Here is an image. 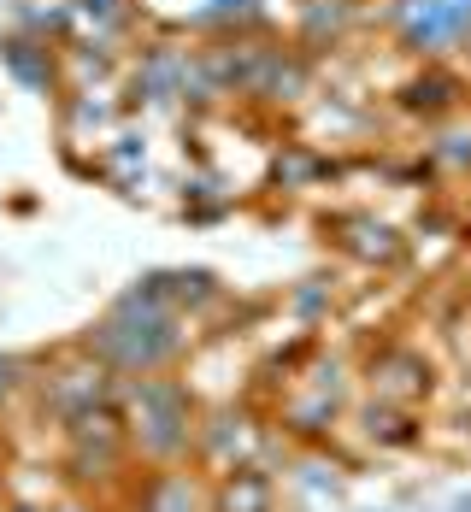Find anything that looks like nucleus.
<instances>
[{
  "mask_svg": "<svg viewBox=\"0 0 471 512\" xmlns=\"http://www.w3.org/2000/svg\"><path fill=\"white\" fill-rule=\"evenodd\" d=\"M83 354H95L112 377H159L177 371L189 348H195V324L183 312H171L165 301H154L142 283H130L112 307L77 336Z\"/></svg>",
  "mask_w": 471,
  "mask_h": 512,
  "instance_id": "1",
  "label": "nucleus"
},
{
  "mask_svg": "<svg viewBox=\"0 0 471 512\" xmlns=\"http://www.w3.org/2000/svg\"><path fill=\"white\" fill-rule=\"evenodd\" d=\"M118 418L136 465H183L195 460V424H201V395L189 389L183 371L159 377H118Z\"/></svg>",
  "mask_w": 471,
  "mask_h": 512,
  "instance_id": "2",
  "label": "nucleus"
},
{
  "mask_svg": "<svg viewBox=\"0 0 471 512\" xmlns=\"http://www.w3.org/2000/svg\"><path fill=\"white\" fill-rule=\"evenodd\" d=\"M59 489H83V495H101V501H118V489L130 483V442H124V418L118 407H95L77 412L59 424Z\"/></svg>",
  "mask_w": 471,
  "mask_h": 512,
  "instance_id": "3",
  "label": "nucleus"
},
{
  "mask_svg": "<svg viewBox=\"0 0 471 512\" xmlns=\"http://www.w3.org/2000/svg\"><path fill=\"white\" fill-rule=\"evenodd\" d=\"M371 30L413 65H454L471 53V0H383Z\"/></svg>",
  "mask_w": 471,
  "mask_h": 512,
  "instance_id": "4",
  "label": "nucleus"
},
{
  "mask_svg": "<svg viewBox=\"0 0 471 512\" xmlns=\"http://www.w3.org/2000/svg\"><path fill=\"white\" fill-rule=\"evenodd\" d=\"M24 407L36 412L42 424L59 430V424H65V418H77V412L118 407V377H112L95 354H83L77 342H65V348L42 354L36 383H30V401H24Z\"/></svg>",
  "mask_w": 471,
  "mask_h": 512,
  "instance_id": "5",
  "label": "nucleus"
},
{
  "mask_svg": "<svg viewBox=\"0 0 471 512\" xmlns=\"http://www.w3.org/2000/svg\"><path fill=\"white\" fill-rule=\"evenodd\" d=\"M277 442V430L265 424L254 401H201V424H195V465L201 471H224L242 460H265V448Z\"/></svg>",
  "mask_w": 471,
  "mask_h": 512,
  "instance_id": "6",
  "label": "nucleus"
},
{
  "mask_svg": "<svg viewBox=\"0 0 471 512\" xmlns=\"http://www.w3.org/2000/svg\"><path fill=\"white\" fill-rule=\"evenodd\" d=\"M354 377L366 383L371 401H395V407H419L430 412V401L442 395V365L424 354V348H413V342H377L360 365H354Z\"/></svg>",
  "mask_w": 471,
  "mask_h": 512,
  "instance_id": "7",
  "label": "nucleus"
},
{
  "mask_svg": "<svg viewBox=\"0 0 471 512\" xmlns=\"http://www.w3.org/2000/svg\"><path fill=\"white\" fill-rule=\"evenodd\" d=\"M348 407H354V401H342V395H330V389H318V383L289 377L283 395L265 407V424H271L289 448H324V442H336Z\"/></svg>",
  "mask_w": 471,
  "mask_h": 512,
  "instance_id": "8",
  "label": "nucleus"
},
{
  "mask_svg": "<svg viewBox=\"0 0 471 512\" xmlns=\"http://www.w3.org/2000/svg\"><path fill=\"white\" fill-rule=\"evenodd\" d=\"M318 230H324L330 254H342L348 265H360V271H395V265L407 259V236H401L389 218L366 212V206L324 212V218H318Z\"/></svg>",
  "mask_w": 471,
  "mask_h": 512,
  "instance_id": "9",
  "label": "nucleus"
},
{
  "mask_svg": "<svg viewBox=\"0 0 471 512\" xmlns=\"http://www.w3.org/2000/svg\"><path fill=\"white\" fill-rule=\"evenodd\" d=\"M112 507L118 512H207V471H201L195 460L136 465Z\"/></svg>",
  "mask_w": 471,
  "mask_h": 512,
  "instance_id": "10",
  "label": "nucleus"
},
{
  "mask_svg": "<svg viewBox=\"0 0 471 512\" xmlns=\"http://www.w3.org/2000/svg\"><path fill=\"white\" fill-rule=\"evenodd\" d=\"M389 106L413 124H442L454 112L471 106V83L460 77V65H413L395 89H389Z\"/></svg>",
  "mask_w": 471,
  "mask_h": 512,
  "instance_id": "11",
  "label": "nucleus"
},
{
  "mask_svg": "<svg viewBox=\"0 0 471 512\" xmlns=\"http://www.w3.org/2000/svg\"><path fill=\"white\" fill-rule=\"evenodd\" d=\"M342 424L360 436L366 454H419L424 442H430V412L395 407V401H371V395L360 407H348Z\"/></svg>",
  "mask_w": 471,
  "mask_h": 512,
  "instance_id": "12",
  "label": "nucleus"
},
{
  "mask_svg": "<svg viewBox=\"0 0 471 512\" xmlns=\"http://www.w3.org/2000/svg\"><path fill=\"white\" fill-rule=\"evenodd\" d=\"M136 283L154 301H165L171 312H183L189 324H212L224 312V301H230V289L218 283V271H207V265H159V271L136 277Z\"/></svg>",
  "mask_w": 471,
  "mask_h": 512,
  "instance_id": "13",
  "label": "nucleus"
},
{
  "mask_svg": "<svg viewBox=\"0 0 471 512\" xmlns=\"http://www.w3.org/2000/svg\"><path fill=\"white\" fill-rule=\"evenodd\" d=\"M371 24V0H295V48L301 53H336L354 30Z\"/></svg>",
  "mask_w": 471,
  "mask_h": 512,
  "instance_id": "14",
  "label": "nucleus"
},
{
  "mask_svg": "<svg viewBox=\"0 0 471 512\" xmlns=\"http://www.w3.org/2000/svg\"><path fill=\"white\" fill-rule=\"evenodd\" d=\"M207 512H283V483L265 460L224 465L207 477Z\"/></svg>",
  "mask_w": 471,
  "mask_h": 512,
  "instance_id": "15",
  "label": "nucleus"
},
{
  "mask_svg": "<svg viewBox=\"0 0 471 512\" xmlns=\"http://www.w3.org/2000/svg\"><path fill=\"white\" fill-rule=\"evenodd\" d=\"M0 65H6V77H12L18 89H30V95H48V101H59V89H65L59 48H53V42H42V36L6 30V36H0Z\"/></svg>",
  "mask_w": 471,
  "mask_h": 512,
  "instance_id": "16",
  "label": "nucleus"
},
{
  "mask_svg": "<svg viewBox=\"0 0 471 512\" xmlns=\"http://www.w3.org/2000/svg\"><path fill=\"white\" fill-rule=\"evenodd\" d=\"M348 165L330 159V148L318 142H277L271 154V189L277 195H307V189H324V183H342Z\"/></svg>",
  "mask_w": 471,
  "mask_h": 512,
  "instance_id": "17",
  "label": "nucleus"
},
{
  "mask_svg": "<svg viewBox=\"0 0 471 512\" xmlns=\"http://www.w3.org/2000/svg\"><path fill=\"white\" fill-rule=\"evenodd\" d=\"M95 159H101V177H106V183H118V189L130 195V183H142V171H148V136L124 118V124H118V130L101 142V154H95Z\"/></svg>",
  "mask_w": 471,
  "mask_h": 512,
  "instance_id": "18",
  "label": "nucleus"
},
{
  "mask_svg": "<svg viewBox=\"0 0 471 512\" xmlns=\"http://www.w3.org/2000/svg\"><path fill=\"white\" fill-rule=\"evenodd\" d=\"M430 142H419V154L442 171V177H471V112H454L442 124H424Z\"/></svg>",
  "mask_w": 471,
  "mask_h": 512,
  "instance_id": "19",
  "label": "nucleus"
},
{
  "mask_svg": "<svg viewBox=\"0 0 471 512\" xmlns=\"http://www.w3.org/2000/svg\"><path fill=\"white\" fill-rule=\"evenodd\" d=\"M6 6H12V30H24V36H42L53 48H65L77 36V18L65 0H6Z\"/></svg>",
  "mask_w": 471,
  "mask_h": 512,
  "instance_id": "20",
  "label": "nucleus"
},
{
  "mask_svg": "<svg viewBox=\"0 0 471 512\" xmlns=\"http://www.w3.org/2000/svg\"><path fill=\"white\" fill-rule=\"evenodd\" d=\"M36 365H42V354H0V412H12V407L30 401Z\"/></svg>",
  "mask_w": 471,
  "mask_h": 512,
  "instance_id": "21",
  "label": "nucleus"
},
{
  "mask_svg": "<svg viewBox=\"0 0 471 512\" xmlns=\"http://www.w3.org/2000/svg\"><path fill=\"white\" fill-rule=\"evenodd\" d=\"M289 307H295V318H307V324H313V318H324V312L336 307V289H330L324 277H307V283L289 295Z\"/></svg>",
  "mask_w": 471,
  "mask_h": 512,
  "instance_id": "22",
  "label": "nucleus"
},
{
  "mask_svg": "<svg viewBox=\"0 0 471 512\" xmlns=\"http://www.w3.org/2000/svg\"><path fill=\"white\" fill-rule=\"evenodd\" d=\"M48 512H118V507L101 501V495H83V489H59L48 501Z\"/></svg>",
  "mask_w": 471,
  "mask_h": 512,
  "instance_id": "23",
  "label": "nucleus"
},
{
  "mask_svg": "<svg viewBox=\"0 0 471 512\" xmlns=\"http://www.w3.org/2000/svg\"><path fill=\"white\" fill-rule=\"evenodd\" d=\"M0 512H48V501L42 495H24V489H6L0 495Z\"/></svg>",
  "mask_w": 471,
  "mask_h": 512,
  "instance_id": "24",
  "label": "nucleus"
},
{
  "mask_svg": "<svg viewBox=\"0 0 471 512\" xmlns=\"http://www.w3.org/2000/svg\"><path fill=\"white\" fill-rule=\"evenodd\" d=\"M454 512H471V495H460V501H454Z\"/></svg>",
  "mask_w": 471,
  "mask_h": 512,
  "instance_id": "25",
  "label": "nucleus"
},
{
  "mask_svg": "<svg viewBox=\"0 0 471 512\" xmlns=\"http://www.w3.org/2000/svg\"><path fill=\"white\" fill-rule=\"evenodd\" d=\"M0 465H6V442H0ZM0 477H6V471H0Z\"/></svg>",
  "mask_w": 471,
  "mask_h": 512,
  "instance_id": "26",
  "label": "nucleus"
},
{
  "mask_svg": "<svg viewBox=\"0 0 471 512\" xmlns=\"http://www.w3.org/2000/svg\"><path fill=\"white\" fill-rule=\"evenodd\" d=\"M466 242H471V218H466Z\"/></svg>",
  "mask_w": 471,
  "mask_h": 512,
  "instance_id": "27",
  "label": "nucleus"
}]
</instances>
